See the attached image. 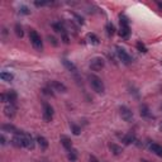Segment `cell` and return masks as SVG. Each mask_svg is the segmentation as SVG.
<instances>
[{
  "label": "cell",
  "mask_w": 162,
  "mask_h": 162,
  "mask_svg": "<svg viewBox=\"0 0 162 162\" xmlns=\"http://www.w3.org/2000/svg\"><path fill=\"white\" fill-rule=\"evenodd\" d=\"M122 141H123V143H124V144H131V143H134V142H136V136H134V133H133V132L127 133L125 136H123Z\"/></svg>",
  "instance_id": "cell-15"
},
{
  "label": "cell",
  "mask_w": 162,
  "mask_h": 162,
  "mask_svg": "<svg viewBox=\"0 0 162 162\" xmlns=\"http://www.w3.org/2000/svg\"><path fill=\"white\" fill-rule=\"evenodd\" d=\"M0 98H1V101H3V103H8V95H6V93H3Z\"/></svg>",
  "instance_id": "cell-34"
},
{
  "label": "cell",
  "mask_w": 162,
  "mask_h": 162,
  "mask_svg": "<svg viewBox=\"0 0 162 162\" xmlns=\"http://www.w3.org/2000/svg\"><path fill=\"white\" fill-rule=\"evenodd\" d=\"M47 4H48L47 1H34V5H36V6H44Z\"/></svg>",
  "instance_id": "cell-33"
},
{
  "label": "cell",
  "mask_w": 162,
  "mask_h": 162,
  "mask_svg": "<svg viewBox=\"0 0 162 162\" xmlns=\"http://www.w3.org/2000/svg\"><path fill=\"white\" fill-rule=\"evenodd\" d=\"M25 134V133H24ZM24 134H20V136H14V137L12 138V144L14 146V147H24Z\"/></svg>",
  "instance_id": "cell-12"
},
{
  "label": "cell",
  "mask_w": 162,
  "mask_h": 162,
  "mask_svg": "<svg viewBox=\"0 0 162 162\" xmlns=\"http://www.w3.org/2000/svg\"><path fill=\"white\" fill-rule=\"evenodd\" d=\"M15 112H17V106L13 105V104H9V105H6V106L4 108V114H5L6 118H9V119H13V118H14Z\"/></svg>",
  "instance_id": "cell-10"
},
{
  "label": "cell",
  "mask_w": 162,
  "mask_h": 162,
  "mask_svg": "<svg viewBox=\"0 0 162 162\" xmlns=\"http://www.w3.org/2000/svg\"><path fill=\"white\" fill-rule=\"evenodd\" d=\"M87 80H89V84H90L91 89L98 94H103L105 91V86H104V82L103 80L99 77V76L94 75V74H90L87 75Z\"/></svg>",
  "instance_id": "cell-1"
},
{
  "label": "cell",
  "mask_w": 162,
  "mask_h": 162,
  "mask_svg": "<svg viewBox=\"0 0 162 162\" xmlns=\"http://www.w3.org/2000/svg\"><path fill=\"white\" fill-rule=\"evenodd\" d=\"M24 148H28V150H33V148H34L33 138H32V136L27 134V133L24 134Z\"/></svg>",
  "instance_id": "cell-14"
},
{
  "label": "cell",
  "mask_w": 162,
  "mask_h": 162,
  "mask_svg": "<svg viewBox=\"0 0 162 162\" xmlns=\"http://www.w3.org/2000/svg\"><path fill=\"white\" fill-rule=\"evenodd\" d=\"M47 39L49 41V43L52 44V46H55V47L58 46V42H57V38H56V37H53V36H48V37H47Z\"/></svg>",
  "instance_id": "cell-28"
},
{
  "label": "cell",
  "mask_w": 162,
  "mask_h": 162,
  "mask_svg": "<svg viewBox=\"0 0 162 162\" xmlns=\"http://www.w3.org/2000/svg\"><path fill=\"white\" fill-rule=\"evenodd\" d=\"M157 6L160 8V10H162V3L161 1H157Z\"/></svg>",
  "instance_id": "cell-37"
},
{
  "label": "cell",
  "mask_w": 162,
  "mask_h": 162,
  "mask_svg": "<svg viewBox=\"0 0 162 162\" xmlns=\"http://www.w3.org/2000/svg\"><path fill=\"white\" fill-rule=\"evenodd\" d=\"M161 129H162V124H161Z\"/></svg>",
  "instance_id": "cell-39"
},
{
  "label": "cell",
  "mask_w": 162,
  "mask_h": 162,
  "mask_svg": "<svg viewBox=\"0 0 162 162\" xmlns=\"http://www.w3.org/2000/svg\"><path fill=\"white\" fill-rule=\"evenodd\" d=\"M136 47H137V49L139 51V52H142V53H147V52H148L147 47H146L144 44L141 42V41H138V42H137V44H136Z\"/></svg>",
  "instance_id": "cell-27"
},
{
  "label": "cell",
  "mask_w": 162,
  "mask_h": 162,
  "mask_svg": "<svg viewBox=\"0 0 162 162\" xmlns=\"http://www.w3.org/2000/svg\"><path fill=\"white\" fill-rule=\"evenodd\" d=\"M150 150L153 152L155 155H157L158 157H162V146H160L158 143H152V144H150Z\"/></svg>",
  "instance_id": "cell-17"
},
{
  "label": "cell",
  "mask_w": 162,
  "mask_h": 162,
  "mask_svg": "<svg viewBox=\"0 0 162 162\" xmlns=\"http://www.w3.org/2000/svg\"><path fill=\"white\" fill-rule=\"evenodd\" d=\"M1 129L4 132H9V133H14V136H20V134H24V132L19 131L17 127L12 125V124H3L1 125Z\"/></svg>",
  "instance_id": "cell-9"
},
{
  "label": "cell",
  "mask_w": 162,
  "mask_h": 162,
  "mask_svg": "<svg viewBox=\"0 0 162 162\" xmlns=\"http://www.w3.org/2000/svg\"><path fill=\"white\" fill-rule=\"evenodd\" d=\"M109 148H110V151L113 152L114 156H119V155L123 152V148L120 147V146H118L117 143H110L109 144Z\"/></svg>",
  "instance_id": "cell-19"
},
{
  "label": "cell",
  "mask_w": 162,
  "mask_h": 162,
  "mask_svg": "<svg viewBox=\"0 0 162 162\" xmlns=\"http://www.w3.org/2000/svg\"><path fill=\"white\" fill-rule=\"evenodd\" d=\"M89 161H90V162H100L96 157L94 156V155H90V157H89Z\"/></svg>",
  "instance_id": "cell-35"
},
{
  "label": "cell",
  "mask_w": 162,
  "mask_h": 162,
  "mask_svg": "<svg viewBox=\"0 0 162 162\" xmlns=\"http://www.w3.org/2000/svg\"><path fill=\"white\" fill-rule=\"evenodd\" d=\"M62 65L65 66V67L67 68L71 74H74L75 76H77V67H76V66L71 61H68L67 58H62Z\"/></svg>",
  "instance_id": "cell-11"
},
{
  "label": "cell",
  "mask_w": 162,
  "mask_h": 162,
  "mask_svg": "<svg viewBox=\"0 0 162 162\" xmlns=\"http://www.w3.org/2000/svg\"><path fill=\"white\" fill-rule=\"evenodd\" d=\"M70 128H71V132L74 133L75 136H79L81 133V128L77 124H75L74 122H70Z\"/></svg>",
  "instance_id": "cell-23"
},
{
  "label": "cell",
  "mask_w": 162,
  "mask_h": 162,
  "mask_svg": "<svg viewBox=\"0 0 162 162\" xmlns=\"http://www.w3.org/2000/svg\"><path fill=\"white\" fill-rule=\"evenodd\" d=\"M51 86H52L53 90L58 91V93H66L67 91V87H66L65 84H62L61 81H57V80H52L51 81Z\"/></svg>",
  "instance_id": "cell-8"
},
{
  "label": "cell",
  "mask_w": 162,
  "mask_h": 162,
  "mask_svg": "<svg viewBox=\"0 0 162 162\" xmlns=\"http://www.w3.org/2000/svg\"><path fill=\"white\" fill-rule=\"evenodd\" d=\"M139 113H141V115L143 117L144 119H153V114L150 110V108H148L146 104H142L141 106H139Z\"/></svg>",
  "instance_id": "cell-7"
},
{
  "label": "cell",
  "mask_w": 162,
  "mask_h": 162,
  "mask_svg": "<svg viewBox=\"0 0 162 162\" xmlns=\"http://www.w3.org/2000/svg\"><path fill=\"white\" fill-rule=\"evenodd\" d=\"M0 141H1V144H3V146H4V144L6 143V142H5V137H4V136H1V137H0Z\"/></svg>",
  "instance_id": "cell-36"
},
{
  "label": "cell",
  "mask_w": 162,
  "mask_h": 162,
  "mask_svg": "<svg viewBox=\"0 0 162 162\" xmlns=\"http://www.w3.org/2000/svg\"><path fill=\"white\" fill-rule=\"evenodd\" d=\"M68 160L72 161V162H75L76 160H77V151L74 150V148L68 151Z\"/></svg>",
  "instance_id": "cell-25"
},
{
  "label": "cell",
  "mask_w": 162,
  "mask_h": 162,
  "mask_svg": "<svg viewBox=\"0 0 162 162\" xmlns=\"http://www.w3.org/2000/svg\"><path fill=\"white\" fill-rule=\"evenodd\" d=\"M86 38H87V41H89V43H91V44H99L100 43V39H99V37L96 36V34H94V33H89L87 36H86Z\"/></svg>",
  "instance_id": "cell-21"
},
{
  "label": "cell",
  "mask_w": 162,
  "mask_h": 162,
  "mask_svg": "<svg viewBox=\"0 0 162 162\" xmlns=\"http://www.w3.org/2000/svg\"><path fill=\"white\" fill-rule=\"evenodd\" d=\"M29 41H31L32 46H33L37 51H39V52L43 51V41H42V38H41L39 34H38L37 31H34V29L29 31Z\"/></svg>",
  "instance_id": "cell-2"
},
{
  "label": "cell",
  "mask_w": 162,
  "mask_h": 162,
  "mask_svg": "<svg viewBox=\"0 0 162 162\" xmlns=\"http://www.w3.org/2000/svg\"><path fill=\"white\" fill-rule=\"evenodd\" d=\"M115 49H117V55H118L119 60L124 63V65H129V63H132V57L128 55V52H127L124 48H122L120 46H117Z\"/></svg>",
  "instance_id": "cell-4"
},
{
  "label": "cell",
  "mask_w": 162,
  "mask_h": 162,
  "mask_svg": "<svg viewBox=\"0 0 162 162\" xmlns=\"http://www.w3.org/2000/svg\"><path fill=\"white\" fill-rule=\"evenodd\" d=\"M142 162H148V161H146V160H142Z\"/></svg>",
  "instance_id": "cell-38"
},
{
  "label": "cell",
  "mask_w": 162,
  "mask_h": 162,
  "mask_svg": "<svg viewBox=\"0 0 162 162\" xmlns=\"http://www.w3.org/2000/svg\"><path fill=\"white\" fill-rule=\"evenodd\" d=\"M42 93H43L44 95H48V96H53V95H55L51 87H44V89H42Z\"/></svg>",
  "instance_id": "cell-29"
},
{
  "label": "cell",
  "mask_w": 162,
  "mask_h": 162,
  "mask_svg": "<svg viewBox=\"0 0 162 162\" xmlns=\"http://www.w3.org/2000/svg\"><path fill=\"white\" fill-rule=\"evenodd\" d=\"M74 17H75L76 19H77V22H79V23H80L81 25L85 23V22H84V18H82V17H80V15H79V14H76V13H74Z\"/></svg>",
  "instance_id": "cell-31"
},
{
  "label": "cell",
  "mask_w": 162,
  "mask_h": 162,
  "mask_svg": "<svg viewBox=\"0 0 162 162\" xmlns=\"http://www.w3.org/2000/svg\"><path fill=\"white\" fill-rule=\"evenodd\" d=\"M61 144L63 146V148L65 150H72V142H71V139H70L67 136H61Z\"/></svg>",
  "instance_id": "cell-16"
},
{
  "label": "cell",
  "mask_w": 162,
  "mask_h": 162,
  "mask_svg": "<svg viewBox=\"0 0 162 162\" xmlns=\"http://www.w3.org/2000/svg\"><path fill=\"white\" fill-rule=\"evenodd\" d=\"M161 110H162V106H161Z\"/></svg>",
  "instance_id": "cell-40"
},
{
  "label": "cell",
  "mask_w": 162,
  "mask_h": 162,
  "mask_svg": "<svg viewBox=\"0 0 162 162\" xmlns=\"http://www.w3.org/2000/svg\"><path fill=\"white\" fill-rule=\"evenodd\" d=\"M106 33L109 37H112L114 33H115V27H114L113 23H108L106 24Z\"/></svg>",
  "instance_id": "cell-24"
},
{
  "label": "cell",
  "mask_w": 162,
  "mask_h": 162,
  "mask_svg": "<svg viewBox=\"0 0 162 162\" xmlns=\"http://www.w3.org/2000/svg\"><path fill=\"white\" fill-rule=\"evenodd\" d=\"M37 142L38 144H39V147L42 148V150H46V148H48V141H47V138L42 137V136H38L37 137Z\"/></svg>",
  "instance_id": "cell-20"
},
{
  "label": "cell",
  "mask_w": 162,
  "mask_h": 162,
  "mask_svg": "<svg viewBox=\"0 0 162 162\" xmlns=\"http://www.w3.org/2000/svg\"><path fill=\"white\" fill-rule=\"evenodd\" d=\"M119 114H120V117H122V119L124 120V122H127V123H132L133 120H134L133 112L125 105H120L119 106Z\"/></svg>",
  "instance_id": "cell-3"
},
{
  "label": "cell",
  "mask_w": 162,
  "mask_h": 162,
  "mask_svg": "<svg viewBox=\"0 0 162 162\" xmlns=\"http://www.w3.org/2000/svg\"><path fill=\"white\" fill-rule=\"evenodd\" d=\"M6 95H8V103H9V104H13V105H15V103H17V99H18L17 93H15L14 90H9L8 93H6Z\"/></svg>",
  "instance_id": "cell-18"
},
{
  "label": "cell",
  "mask_w": 162,
  "mask_h": 162,
  "mask_svg": "<svg viewBox=\"0 0 162 162\" xmlns=\"http://www.w3.org/2000/svg\"><path fill=\"white\" fill-rule=\"evenodd\" d=\"M0 77H1V80H3V81L10 82V81H13V79H14V75H13V74H10V72L3 71L1 74H0Z\"/></svg>",
  "instance_id": "cell-22"
},
{
  "label": "cell",
  "mask_w": 162,
  "mask_h": 162,
  "mask_svg": "<svg viewBox=\"0 0 162 162\" xmlns=\"http://www.w3.org/2000/svg\"><path fill=\"white\" fill-rule=\"evenodd\" d=\"M62 41H63V43H66V44H68L70 43V38H68V36H67V33L66 34H62Z\"/></svg>",
  "instance_id": "cell-32"
},
{
  "label": "cell",
  "mask_w": 162,
  "mask_h": 162,
  "mask_svg": "<svg viewBox=\"0 0 162 162\" xmlns=\"http://www.w3.org/2000/svg\"><path fill=\"white\" fill-rule=\"evenodd\" d=\"M14 31H15V34H17L18 37H23L24 36V32H23V28H22V25L20 24H15V27H14Z\"/></svg>",
  "instance_id": "cell-26"
},
{
  "label": "cell",
  "mask_w": 162,
  "mask_h": 162,
  "mask_svg": "<svg viewBox=\"0 0 162 162\" xmlns=\"http://www.w3.org/2000/svg\"><path fill=\"white\" fill-rule=\"evenodd\" d=\"M42 106H43V119L47 123H49L53 118V108L51 106V104L46 103V101H43Z\"/></svg>",
  "instance_id": "cell-6"
},
{
  "label": "cell",
  "mask_w": 162,
  "mask_h": 162,
  "mask_svg": "<svg viewBox=\"0 0 162 162\" xmlns=\"http://www.w3.org/2000/svg\"><path fill=\"white\" fill-rule=\"evenodd\" d=\"M119 36L124 38V39H128L129 36H131V28H129V25H120Z\"/></svg>",
  "instance_id": "cell-13"
},
{
  "label": "cell",
  "mask_w": 162,
  "mask_h": 162,
  "mask_svg": "<svg viewBox=\"0 0 162 162\" xmlns=\"http://www.w3.org/2000/svg\"><path fill=\"white\" fill-rule=\"evenodd\" d=\"M19 12L22 13V14H25V15H28V14H31V10L27 8V6H22L20 9H19Z\"/></svg>",
  "instance_id": "cell-30"
},
{
  "label": "cell",
  "mask_w": 162,
  "mask_h": 162,
  "mask_svg": "<svg viewBox=\"0 0 162 162\" xmlns=\"http://www.w3.org/2000/svg\"><path fill=\"white\" fill-rule=\"evenodd\" d=\"M90 68L93 71H100L101 68H104L105 66V61H104L101 57H94V58L90 60Z\"/></svg>",
  "instance_id": "cell-5"
}]
</instances>
